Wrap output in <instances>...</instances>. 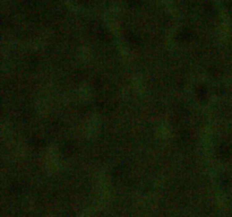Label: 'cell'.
Segmentation results:
<instances>
[]
</instances>
